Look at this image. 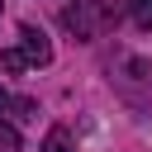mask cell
Wrapping results in <instances>:
<instances>
[{"label": "cell", "instance_id": "52a82bcc", "mask_svg": "<svg viewBox=\"0 0 152 152\" xmlns=\"http://www.w3.org/2000/svg\"><path fill=\"white\" fill-rule=\"evenodd\" d=\"M5 104H10V95H5V86H0V109H5Z\"/></svg>", "mask_w": 152, "mask_h": 152}, {"label": "cell", "instance_id": "7a4b0ae2", "mask_svg": "<svg viewBox=\"0 0 152 152\" xmlns=\"http://www.w3.org/2000/svg\"><path fill=\"white\" fill-rule=\"evenodd\" d=\"M14 52H19V62H24V66H48V62H52V43H48V33H43V28H33V24H24V28H19Z\"/></svg>", "mask_w": 152, "mask_h": 152}, {"label": "cell", "instance_id": "6da1fadb", "mask_svg": "<svg viewBox=\"0 0 152 152\" xmlns=\"http://www.w3.org/2000/svg\"><path fill=\"white\" fill-rule=\"evenodd\" d=\"M109 19H114V0H66V5H62V24H66L81 43H90L95 33H104Z\"/></svg>", "mask_w": 152, "mask_h": 152}, {"label": "cell", "instance_id": "ba28073f", "mask_svg": "<svg viewBox=\"0 0 152 152\" xmlns=\"http://www.w3.org/2000/svg\"><path fill=\"white\" fill-rule=\"evenodd\" d=\"M0 10H5V0H0Z\"/></svg>", "mask_w": 152, "mask_h": 152}, {"label": "cell", "instance_id": "3957f363", "mask_svg": "<svg viewBox=\"0 0 152 152\" xmlns=\"http://www.w3.org/2000/svg\"><path fill=\"white\" fill-rule=\"evenodd\" d=\"M43 152H76V138H71V128H48V138H43Z\"/></svg>", "mask_w": 152, "mask_h": 152}, {"label": "cell", "instance_id": "5b68a950", "mask_svg": "<svg viewBox=\"0 0 152 152\" xmlns=\"http://www.w3.org/2000/svg\"><path fill=\"white\" fill-rule=\"evenodd\" d=\"M0 152H19V133L10 124H0Z\"/></svg>", "mask_w": 152, "mask_h": 152}, {"label": "cell", "instance_id": "8992f818", "mask_svg": "<svg viewBox=\"0 0 152 152\" xmlns=\"http://www.w3.org/2000/svg\"><path fill=\"white\" fill-rule=\"evenodd\" d=\"M0 66H5V71H24V62H19V52H14V48H5V52H0Z\"/></svg>", "mask_w": 152, "mask_h": 152}, {"label": "cell", "instance_id": "277c9868", "mask_svg": "<svg viewBox=\"0 0 152 152\" xmlns=\"http://www.w3.org/2000/svg\"><path fill=\"white\" fill-rule=\"evenodd\" d=\"M124 5H128V14H133L138 28H152V0H124Z\"/></svg>", "mask_w": 152, "mask_h": 152}]
</instances>
